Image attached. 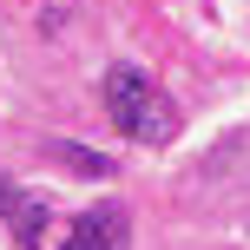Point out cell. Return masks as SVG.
I'll list each match as a JSON object with an SVG mask.
<instances>
[{
  "label": "cell",
  "mask_w": 250,
  "mask_h": 250,
  "mask_svg": "<svg viewBox=\"0 0 250 250\" xmlns=\"http://www.w3.org/2000/svg\"><path fill=\"white\" fill-rule=\"evenodd\" d=\"M105 112L125 138H138V145H171L178 138V105L165 99L158 86H151V73H138V66H112L105 73Z\"/></svg>",
  "instance_id": "6da1fadb"
},
{
  "label": "cell",
  "mask_w": 250,
  "mask_h": 250,
  "mask_svg": "<svg viewBox=\"0 0 250 250\" xmlns=\"http://www.w3.org/2000/svg\"><path fill=\"white\" fill-rule=\"evenodd\" d=\"M132 244V217L119 204H99V211H79L66 224V244L60 250H125Z\"/></svg>",
  "instance_id": "7a4b0ae2"
},
{
  "label": "cell",
  "mask_w": 250,
  "mask_h": 250,
  "mask_svg": "<svg viewBox=\"0 0 250 250\" xmlns=\"http://www.w3.org/2000/svg\"><path fill=\"white\" fill-rule=\"evenodd\" d=\"M46 158H53V165H66L73 178H112V171H119L105 151H86V145H73V138H53V145H46Z\"/></svg>",
  "instance_id": "3957f363"
},
{
  "label": "cell",
  "mask_w": 250,
  "mask_h": 250,
  "mask_svg": "<svg viewBox=\"0 0 250 250\" xmlns=\"http://www.w3.org/2000/svg\"><path fill=\"white\" fill-rule=\"evenodd\" d=\"M46 224H53V211L40 198H26L20 211H13V244H20V250H40V244H46Z\"/></svg>",
  "instance_id": "277c9868"
},
{
  "label": "cell",
  "mask_w": 250,
  "mask_h": 250,
  "mask_svg": "<svg viewBox=\"0 0 250 250\" xmlns=\"http://www.w3.org/2000/svg\"><path fill=\"white\" fill-rule=\"evenodd\" d=\"M20 204H26V198H20V191H13V178L0 171V224H13V211H20Z\"/></svg>",
  "instance_id": "5b68a950"
}]
</instances>
